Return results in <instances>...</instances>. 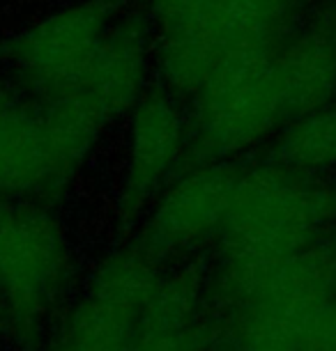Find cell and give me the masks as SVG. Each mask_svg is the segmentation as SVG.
<instances>
[{
  "label": "cell",
  "mask_w": 336,
  "mask_h": 351,
  "mask_svg": "<svg viewBox=\"0 0 336 351\" xmlns=\"http://www.w3.org/2000/svg\"><path fill=\"white\" fill-rule=\"evenodd\" d=\"M208 310L247 317L298 351H336V239L269 260L219 253Z\"/></svg>",
  "instance_id": "cell-1"
},
{
  "label": "cell",
  "mask_w": 336,
  "mask_h": 351,
  "mask_svg": "<svg viewBox=\"0 0 336 351\" xmlns=\"http://www.w3.org/2000/svg\"><path fill=\"white\" fill-rule=\"evenodd\" d=\"M336 230V180L269 156L242 165L219 234L221 255L283 257L329 239Z\"/></svg>",
  "instance_id": "cell-2"
},
{
  "label": "cell",
  "mask_w": 336,
  "mask_h": 351,
  "mask_svg": "<svg viewBox=\"0 0 336 351\" xmlns=\"http://www.w3.org/2000/svg\"><path fill=\"white\" fill-rule=\"evenodd\" d=\"M76 278V248L54 209L0 200V317L28 340L54 317Z\"/></svg>",
  "instance_id": "cell-3"
},
{
  "label": "cell",
  "mask_w": 336,
  "mask_h": 351,
  "mask_svg": "<svg viewBox=\"0 0 336 351\" xmlns=\"http://www.w3.org/2000/svg\"><path fill=\"white\" fill-rule=\"evenodd\" d=\"M191 161H237L288 122L272 51L235 49L189 99Z\"/></svg>",
  "instance_id": "cell-4"
},
{
  "label": "cell",
  "mask_w": 336,
  "mask_h": 351,
  "mask_svg": "<svg viewBox=\"0 0 336 351\" xmlns=\"http://www.w3.org/2000/svg\"><path fill=\"white\" fill-rule=\"evenodd\" d=\"M164 271L166 262L138 239L111 250L63 317L49 351H134Z\"/></svg>",
  "instance_id": "cell-5"
},
{
  "label": "cell",
  "mask_w": 336,
  "mask_h": 351,
  "mask_svg": "<svg viewBox=\"0 0 336 351\" xmlns=\"http://www.w3.org/2000/svg\"><path fill=\"white\" fill-rule=\"evenodd\" d=\"M120 12V0H78L12 37L3 60L19 90L32 101L74 92Z\"/></svg>",
  "instance_id": "cell-6"
},
{
  "label": "cell",
  "mask_w": 336,
  "mask_h": 351,
  "mask_svg": "<svg viewBox=\"0 0 336 351\" xmlns=\"http://www.w3.org/2000/svg\"><path fill=\"white\" fill-rule=\"evenodd\" d=\"M124 117L127 138L115 209L124 225H134L191 161V127L187 104L159 85H153Z\"/></svg>",
  "instance_id": "cell-7"
},
{
  "label": "cell",
  "mask_w": 336,
  "mask_h": 351,
  "mask_svg": "<svg viewBox=\"0 0 336 351\" xmlns=\"http://www.w3.org/2000/svg\"><path fill=\"white\" fill-rule=\"evenodd\" d=\"M155 78L184 104L235 49H242L221 0H146Z\"/></svg>",
  "instance_id": "cell-8"
},
{
  "label": "cell",
  "mask_w": 336,
  "mask_h": 351,
  "mask_svg": "<svg viewBox=\"0 0 336 351\" xmlns=\"http://www.w3.org/2000/svg\"><path fill=\"white\" fill-rule=\"evenodd\" d=\"M240 161H189L143 214L138 241L164 262L219 241Z\"/></svg>",
  "instance_id": "cell-9"
},
{
  "label": "cell",
  "mask_w": 336,
  "mask_h": 351,
  "mask_svg": "<svg viewBox=\"0 0 336 351\" xmlns=\"http://www.w3.org/2000/svg\"><path fill=\"white\" fill-rule=\"evenodd\" d=\"M288 120L336 101V0H315L272 49Z\"/></svg>",
  "instance_id": "cell-10"
},
{
  "label": "cell",
  "mask_w": 336,
  "mask_h": 351,
  "mask_svg": "<svg viewBox=\"0 0 336 351\" xmlns=\"http://www.w3.org/2000/svg\"><path fill=\"white\" fill-rule=\"evenodd\" d=\"M153 42L143 12L122 10L111 23L78 92L109 122L124 117L153 88Z\"/></svg>",
  "instance_id": "cell-11"
},
{
  "label": "cell",
  "mask_w": 336,
  "mask_h": 351,
  "mask_svg": "<svg viewBox=\"0 0 336 351\" xmlns=\"http://www.w3.org/2000/svg\"><path fill=\"white\" fill-rule=\"evenodd\" d=\"M272 156L298 170L332 175L336 170V101L283 124L274 138Z\"/></svg>",
  "instance_id": "cell-12"
},
{
  "label": "cell",
  "mask_w": 336,
  "mask_h": 351,
  "mask_svg": "<svg viewBox=\"0 0 336 351\" xmlns=\"http://www.w3.org/2000/svg\"><path fill=\"white\" fill-rule=\"evenodd\" d=\"M315 0H221L240 46L272 51Z\"/></svg>",
  "instance_id": "cell-13"
},
{
  "label": "cell",
  "mask_w": 336,
  "mask_h": 351,
  "mask_svg": "<svg viewBox=\"0 0 336 351\" xmlns=\"http://www.w3.org/2000/svg\"><path fill=\"white\" fill-rule=\"evenodd\" d=\"M0 326H3V317H0Z\"/></svg>",
  "instance_id": "cell-14"
}]
</instances>
